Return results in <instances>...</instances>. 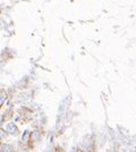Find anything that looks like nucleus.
Segmentation results:
<instances>
[{
  "label": "nucleus",
  "mask_w": 136,
  "mask_h": 152,
  "mask_svg": "<svg viewBox=\"0 0 136 152\" xmlns=\"http://www.w3.org/2000/svg\"><path fill=\"white\" fill-rule=\"evenodd\" d=\"M91 145H92L91 139L90 137H85L84 140L82 141V143H81V149L84 150V151H89L90 148H91Z\"/></svg>",
  "instance_id": "2"
},
{
  "label": "nucleus",
  "mask_w": 136,
  "mask_h": 152,
  "mask_svg": "<svg viewBox=\"0 0 136 152\" xmlns=\"http://www.w3.org/2000/svg\"><path fill=\"white\" fill-rule=\"evenodd\" d=\"M31 139H32V141L33 142H39L41 139H42V135H41V132H39V131H35L34 133H32V135H31Z\"/></svg>",
  "instance_id": "3"
},
{
  "label": "nucleus",
  "mask_w": 136,
  "mask_h": 152,
  "mask_svg": "<svg viewBox=\"0 0 136 152\" xmlns=\"http://www.w3.org/2000/svg\"><path fill=\"white\" fill-rule=\"evenodd\" d=\"M5 99H6V94H5V92H0V104L5 101Z\"/></svg>",
  "instance_id": "6"
},
{
  "label": "nucleus",
  "mask_w": 136,
  "mask_h": 152,
  "mask_svg": "<svg viewBox=\"0 0 136 152\" xmlns=\"http://www.w3.org/2000/svg\"><path fill=\"white\" fill-rule=\"evenodd\" d=\"M69 152H77V149H76V148H73V149H72V150H70Z\"/></svg>",
  "instance_id": "10"
},
{
  "label": "nucleus",
  "mask_w": 136,
  "mask_h": 152,
  "mask_svg": "<svg viewBox=\"0 0 136 152\" xmlns=\"http://www.w3.org/2000/svg\"><path fill=\"white\" fill-rule=\"evenodd\" d=\"M0 152H13V146L10 144H4L0 148Z\"/></svg>",
  "instance_id": "5"
},
{
  "label": "nucleus",
  "mask_w": 136,
  "mask_h": 152,
  "mask_svg": "<svg viewBox=\"0 0 136 152\" xmlns=\"http://www.w3.org/2000/svg\"><path fill=\"white\" fill-rule=\"evenodd\" d=\"M28 133H30V132H28V131H27V129H26L25 132H24V134H23V136H22V140H23V141H25L26 139H27V134H28Z\"/></svg>",
  "instance_id": "7"
},
{
  "label": "nucleus",
  "mask_w": 136,
  "mask_h": 152,
  "mask_svg": "<svg viewBox=\"0 0 136 152\" xmlns=\"http://www.w3.org/2000/svg\"><path fill=\"white\" fill-rule=\"evenodd\" d=\"M6 132L8 133V134H11V135H15L18 133V128L17 126L15 125V123H9L6 125Z\"/></svg>",
  "instance_id": "1"
},
{
  "label": "nucleus",
  "mask_w": 136,
  "mask_h": 152,
  "mask_svg": "<svg viewBox=\"0 0 136 152\" xmlns=\"http://www.w3.org/2000/svg\"><path fill=\"white\" fill-rule=\"evenodd\" d=\"M43 152H53V150L51 149V148H49V149H47V150H44Z\"/></svg>",
  "instance_id": "9"
},
{
  "label": "nucleus",
  "mask_w": 136,
  "mask_h": 152,
  "mask_svg": "<svg viewBox=\"0 0 136 152\" xmlns=\"http://www.w3.org/2000/svg\"><path fill=\"white\" fill-rule=\"evenodd\" d=\"M5 137H6V133H5V132H2V131L0 129V141H1V140H4Z\"/></svg>",
  "instance_id": "8"
},
{
  "label": "nucleus",
  "mask_w": 136,
  "mask_h": 152,
  "mask_svg": "<svg viewBox=\"0 0 136 152\" xmlns=\"http://www.w3.org/2000/svg\"><path fill=\"white\" fill-rule=\"evenodd\" d=\"M18 99H19V101H27V100H30V99H31V93L30 92L22 93V94L18 97Z\"/></svg>",
  "instance_id": "4"
}]
</instances>
